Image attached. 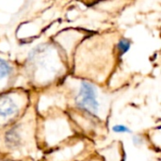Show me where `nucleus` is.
Returning a JSON list of instances; mask_svg holds the SVG:
<instances>
[{"label": "nucleus", "mask_w": 161, "mask_h": 161, "mask_svg": "<svg viewBox=\"0 0 161 161\" xmlns=\"http://www.w3.org/2000/svg\"><path fill=\"white\" fill-rule=\"evenodd\" d=\"M76 105L78 108L95 114L98 111L99 104L96 98L95 87L88 82H82L79 93L76 97Z\"/></svg>", "instance_id": "obj_1"}, {"label": "nucleus", "mask_w": 161, "mask_h": 161, "mask_svg": "<svg viewBox=\"0 0 161 161\" xmlns=\"http://www.w3.org/2000/svg\"><path fill=\"white\" fill-rule=\"evenodd\" d=\"M17 105L8 95L0 96V117H8L12 115L17 110Z\"/></svg>", "instance_id": "obj_2"}, {"label": "nucleus", "mask_w": 161, "mask_h": 161, "mask_svg": "<svg viewBox=\"0 0 161 161\" xmlns=\"http://www.w3.org/2000/svg\"><path fill=\"white\" fill-rule=\"evenodd\" d=\"M10 73V66L8 63L0 58V79L6 77Z\"/></svg>", "instance_id": "obj_3"}, {"label": "nucleus", "mask_w": 161, "mask_h": 161, "mask_svg": "<svg viewBox=\"0 0 161 161\" xmlns=\"http://www.w3.org/2000/svg\"><path fill=\"white\" fill-rule=\"evenodd\" d=\"M118 47H119L121 53H122V54H125V53L126 51H128V49L130 48V42H129V41H127V40H125V39L121 40L120 42H119V44H118Z\"/></svg>", "instance_id": "obj_4"}, {"label": "nucleus", "mask_w": 161, "mask_h": 161, "mask_svg": "<svg viewBox=\"0 0 161 161\" xmlns=\"http://www.w3.org/2000/svg\"><path fill=\"white\" fill-rule=\"evenodd\" d=\"M112 130H113L114 132H117V133H130V132H131V130H130L128 127H126V126H125V125H122L113 126Z\"/></svg>", "instance_id": "obj_5"}]
</instances>
